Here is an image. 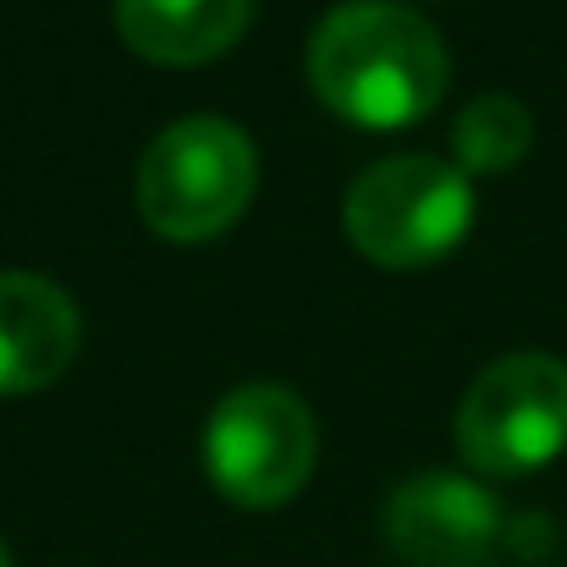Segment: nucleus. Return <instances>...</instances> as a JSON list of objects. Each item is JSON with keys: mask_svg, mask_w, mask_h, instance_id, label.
<instances>
[{"mask_svg": "<svg viewBox=\"0 0 567 567\" xmlns=\"http://www.w3.org/2000/svg\"><path fill=\"white\" fill-rule=\"evenodd\" d=\"M78 303L33 270H0V391H39L78 353Z\"/></svg>", "mask_w": 567, "mask_h": 567, "instance_id": "obj_7", "label": "nucleus"}, {"mask_svg": "<svg viewBox=\"0 0 567 567\" xmlns=\"http://www.w3.org/2000/svg\"><path fill=\"white\" fill-rule=\"evenodd\" d=\"M452 61L441 33L391 0H342L309 39L315 94L359 127H408L446 94Z\"/></svg>", "mask_w": 567, "mask_h": 567, "instance_id": "obj_1", "label": "nucleus"}, {"mask_svg": "<svg viewBox=\"0 0 567 567\" xmlns=\"http://www.w3.org/2000/svg\"><path fill=\"white\" fill-rule=\"evenodd\" d=\"M0 567H11V551H6V540H0Z\"/></svg>", "mask_w": 567, "mask_h": 567, "instance_id": "obj_10", "label": "nucleus"}, {"mask_svg": "<svg viewBox=\"0 0 567 567\" xmlns=\"http://www.w3.org/2000/svg\"><path fill=\"white\" fill-rule=\"evenodd\" d=\"M320 457L315 413L298 391L276 380L237 385L215 402L204 430V463L226 502L237 507H281L292 502Z\"/></svg>", "mask_w": 567, "mask_h": 567, "instance_id": "obj_4", "label": "nucleus"}, {"mask_svg": "<svg viewBox=\"0 0 567 567\" xmlns=\"http://www.w3.org/2000/svg\"><path fill=\"white\" fill-rule=\"evenodd\" d=\"M529 144H535V116L513 94H480L452 122L457 172H507L529 155Z\"/></svg>", "mask_w": 567, "mask_h": 567, "instance_id": "obj_9", "label": "nucleus"}, {"mask_svg": "<svg viewBox=\"0 0 567 567\" xmlns=\"http://www.w3.org/2000/svg\"><path fill=\"white\" fill-rule=\"evenodd\" d=\"M385 540L408 567H485L507 540V513L480 480L424 468L391 491Z\"/></svg>", "mask_w": 567, "mask_h": 567, "instance_id": "obj_6", "label": "nucleus"}, {"mask_svg": "<svg viewBox=\"0 0 567 567\" xmlns=\"http://www.w3.org/2000/svg\"><path fill=\"white\" fill-rule=\"evenodd\" d=\"M342 226L359 254L391 270L430 265L452 254L474 226V188L441 155H385L348 188Z\"/></svg>", "mask_w": 567, "mask_h": 567, "instance_id": "obj_3", "label": "nucleus"}, {"mask_svg": "<svg viewBox=\"0 0 567 567\" xmlns=\"http://www.w3.org/2000/svg\"><path fill=\"white\" fill-rule=\"evenodd\" d=\"M254 183L259 155L237 122L183 116L138 161V215L172 243H204L248 209Z\"/></svg>", "mask_w": 567, "mask_h": 567, "instance_id": "obj_2", "label": "nucleus"}, {"mask_svg": "<svg viewBox=\"0 0 567 567\" xmlns=\"http://www.w3.org/2000/svg\"><path fill=\"white\" fill-rule=\"evenodd\" d=\"M248 17L254 0H116L122 39L161 66H193L231 50Z\"/></svg>", "mask_w": 567, "mask_h": 567, "instance_id": "obj_8", "label": "nucleus"}, {"mask_svg": "<svg viewBox=\"0 0 567 567\" xmlns=\"http://www.w3.org/2000/svg\"><path fill=\"white\" fill-rule=\"evenodd\" d=\"M567 446V364L557 353H507L485 364L457 408V452L474 474H529Z\"/></svg>", "mask_w": 567, "mask_h": 567, "instance_id": "obj_5", "label": "nucleus"}]
</instances>
